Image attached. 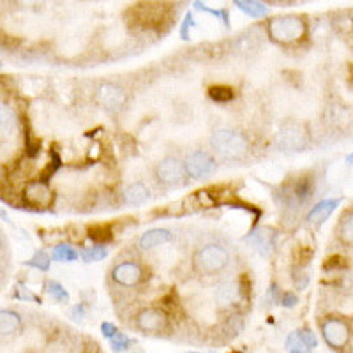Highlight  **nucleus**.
Returning a JSON list of instances; mask_svg holds the SVG:
<instances>
[{
  "mask_svg": "<svg viewBox=\"0 0 353 353\" xmlns=\"http://www.w3.org/2000/svg\"><path fill=\"white\" fill-rule=\"evenodd\" d=\"M320 334L321 339L325 341V345L336 353L346 352L352 346L353 327L343 316L330 314V316L323 318L320 321Z\"/></svg>",
  "mask_w": 353,
  "mask_h": 353,
  "instance_id": "20e7f679",
  "label": "nucleus"
},
{
  "mask_svg": "<svg viewBox=\"0 0 353 353\" xmlns=\"http://www.w3.org/2000/svg\"><path fill=\"white\" fill-rule=\"evenodd\" d=\"M281 304L285 307H295L299 304V297L293 292H285L281 297Z\"/></svg>",
  "mask_w": 353,
  "mask_h": 353,
  "instance_id": "c756f323",
  "label": "nucleus"
},
{
  "mask_svg": "<svg viewBox=\"0 0 353 353\" xmlns=\"http://www.w3.org/2000/svg\"><path fill=\"white\" fill-rule=\"evenodd\" d=\"M106 248L105 245H92V248H85L81 249L80 256L83 258L87 263H92V261H99L103 258H106Z\"/></svg>",
  "mask_w": 353,
  "mask_h": 353,
  "instance_id": "bb28decb",
  "label": "nucleus"
},
{
  "mask_svg": "<svg viewBox=\"0 0 353 353\" xmlns=\"http://www.w3.org/2000/svg\"><path fill=\"white\" fill-rule=\"evenodd\" d=\"M209 143L214 156L219 157L221 161H228V163L244 161L249 154V140L245 138V134L235 131V129H216L210 134Z\"/></svg>",
  "mask_w": 353,
  "mask_h": 353,
  "instance_id": "f257e3e1",
  "label": "nucleus"
},
{
  "mask_svg": "<svg viewBox=\"0 0 353 353\" xmlns=\"http://www.w3.org/2000/svg\"><path fill=\"white\" fill-rule=\"evenodd\" d=\"M230 353H244V352H241V350H233V352H230Z\"/></svg>",
  "mask_w": 353,
  "mask_h": 353,
  "instance_id": "c9c22d12",
  "label": "nucleus"
},
{
  "mask_svg": "<svg viewBox=\"0 0 353 353\" xmlns=\"http://www.w3.org/2000/svg\"><path fill=\"white\" fill-rule=\"evenodd\" d=\"M78 256H80V253L69 244H59L53 248V260L57 261H65L68 263V261H77Z\"/></svg>",
  "mask_w": 353,
  "mask_h": 353,
  "instance_id": "5701e85b",
  "label": "nucleus"
},
{
  "mask_svg": "<svg viewBox=\"0 0 353 353\" xmlns=\"http://www.w3.org/2000/svg\"><path fill=\"white\" fill-rule=\"evenodd\" d=\"M44 292L48 293L53 301L61 302V304H68L69 302L68 290H65L59 281H53V279H50V281L44 283Z\"/></svg>",
  "mask_w": 353,
  "mask_h": 353,
  "instance_id": "412c9836",
  "label": "nucleus"
},
{
  "mask_svg": "<svg viewBox=\"0 0 353 353\" xmlns=\"http://www.w3.org/2000/svg\"><path fill=\"white\" fill-rule=\"evenodd\" d=\"M23 200L32 207H48L53 201V193L44 182H30L23 189Z\"/></svg>",
  "mask_w": 353,
  "mask_h": 353,
  "instance_id": "9b49d317",
  "label": "nucleus"
},
{
  "mask_svg": "<svg viewBox=\"0 0 353 353\" xmlns=\"http://www.w3.org/2000/svg\"><path fill=\"white\" fill-rule=\"evenodd\" d=\"M235 6L251 18H263L269 14V8H267V4H263V2H254V0H235Z\"/></svg>",
  "mask_w": 353,
  "mask_h": 353,
  "instance_id": "aec40b11",
  "label": "nucleus"
},
{
  "mask_svg": "<svg viewBox=\"0 0 353 353\" xmlns=\"http://www.w3.org/2000/svg\"><path fill=\"white\" fill-rule=\"evenodd\" d=\"M341 198H329V200L318 201L313 209L309 210L307 221L311 225H323V223L332 216V212L337 209V205L341 203Z\"/></svg>",
  "mask_w": 353,
  "mask_h": 353,
  "instance_id": "4468645a",
  "label": "nucleus"
},
{
  "mask_svg": "<svg viewBox=\"0 0 353 353\" xmlns=\"http://www.w3.org/2000/svg\"><path fill=\"white\" fill-rule=\"evenodd\" d=\"M285 346H286V352L288 353H313L311 350L305 348V346L302 345L301 339H299L297 330L288 334V337H286V341H285Z\"/></svg>",
  "mask_w": 353,
  "mask_h": 353,
  "instance_id": "cd10ccee",
  "label": "nucleus"
},
{
  "mask_svg": "<svg viewBox=\"0 0 353 353\" xmlns=\"http://www.w3.org/2000/svg\"><path fill=\"white\" fill-rule=\"evenodd\" d=\"M87 232H88V239H90V241H92L96 245H105V244H108V242H112V239H113L112 226L105 225V223L88 226Z\"/></svg>",
  "mask_w": 353,
  "mask_h": 353,
  "instance_id": "6ab92c4d",
  "label": "nucleus"
},
{
  "mask_svg": "<svg viewBox=\"0 0 353 353\" xmlns=\"http://www.w3.org/2000/svg\"><path fill=\"white\" fill-rule=\"evenodd\" d=\"M311 141V132L305 124L299 121L283 122L276 132V145L283 152H302Z\"/></svg>",
  "mask_w": 353,
  "mask_h": 353,
  "instance_id": "39448f33",
  "label": "nucleus"
},
{
  "mask_svg": "<svg viewBox=\"0 0 353 353\" xmlns=\"http://www.w3.org/2000/svg\"><path fill=\"white\" fill-rule=\"evenodd\" d=\"M230 263H232L230 251L217 242H207V244L200 245L191 260L194 274L200 277L221 276L228 269Z\"/></svg>",
  "mask_w": 353,
  "mask_h": 353,
  "instance_id": "f03ea898",
  "label": "nucleus"
},
{
  "mask_svg": "<svg viewBox=\"0 0 353 353\" xmlns=\"http://www.w3.org/2000/svg\"><path fill=\"white\" fill-rule=\"evenodd\" d=\"M17 124V117L12 110L6 105H0V134H9Z\"/></svg>",
  "mask_w": 353,
  "mask_h": 353,
  "instance_id": "4be33fe9",
  "label": "nucleus"
},
{
  "mask_svg": "<svg viewBox=\"0 0 353 353\" xmlns=\"http://www.w3.org/2000/svg\"><path fill=\"white\" fill-rule=\"evenodd\" d=\"M85 313H87V311H85V305L78 304V305H74V309H72V318L81 321L85 318Z\"/></svg>",
  "mask_w": 353,
  "mask_h": 353,
  "instance_id": "473e14b6",
  "label": "nucleus"
},
{
  "mask_svg": "<svg viewBox=\"0 0 353 353\" xmlns=\"http://www.w3.org/2000/svg\"><path fill=\"white\" fill-rule=\"evenodd\" d=\"M188 353H201V352H188Z\"/></svg>",
  "mask_w": 353,
  "mask_h": 353,
  "instance_id": "e433bc0d",
  "label": "nucleus"
},
{
  "mask_svg": "<svg viewBox=\"0 0 353 353\" xmlns=\"http://www.w3.org/2000/svg\"><path fill=\"white\" fill-rule=\"evenodd\" d=\"M185 172H188L189 179H194V181H203V179H209L214 173L217 172V161L207 150L196 149L193 152H189L188 157L184 161Z\"/></svg>",
  "mask_w": 353,
  "mask_h": 353,
  "instance_id": "6e6552de",
  "label": "nucleus"
},
{
  "mask_svg": "<svg viewBox=\"0 0 353 353\" xmlns=\"http://www.w3.org/2000/svg\"><path fill=\"white\" fill-rule=\"evenodd\" d=\"M94 101L103 110L110 113L121 112L128 103V94L124 88L117 83H103L97 87L96 94H94Z\"/></svg>",
  "mask_w": 353,
  "mask_h": 353,
  "instance_id": "1a4fd4ad",
  "label": "nucleus"
},
{
  "mask_svg": "<svg viewBox=\"0 0 353 353\" xmlns=\"http://www.w3.org/2000/svg\"><path fill=\"white\" fill-rule=\"evenodd\" d=\"M194 6H196V8L200 9V11L210 12V14H214V17H217V18H223V20H225V23H228V12H226V11H214V9L207 8V6L200 4V2H196V4H194Z\"/></svg>",
  "mask_w": 353,
  "mask_h": 353,
  "instance_id": "7c9ffc66",
  "label": "nucleus"
},
{
  "mask_svg": "<svg viewBox=\"0 0 353 353\" xmlns=\"http://www.w3.org/2000/svg\"><path fill=\"white\" fill-rule=\"evenodd\" d=\"M25 265H28V267H36V269L43 270V272H46V270H50V265H52V260H50V254L44 253V251H36L34 253V256L30 258V260L25 261Z\"/></svg>",
  "mask_w": 353,
  "mask_h": 353,
  "instance_id": "a878e982",
  "label": "nucleus"
},
{
  "mask_svg": "<svg viewBox=\"0 0 353 353\" xmlns=\"http://www.w3.org/2000/svg\"><path fill=\"white\" fill-rule=\"evenodd\" d=\"M297 334H299V339H301V343L305 346V348H309L311 352H313L314 348H318V336L314 330H311L309 327H304V329L297 330Z\"/></svg>",
  "mask_w": 353,
  "mask_h": 353,
  "instance_id": "c85d7f7f",
  "label": "nucleus"
},
{
  "mask_svg": "<svg viewBox=\"0 0 353 353\" xmlns=\"http://www.w3.org/2000/svg\"><path fill=\"white\" fill-rule=\"evenodd\" d=\"M173 233L170 232L168 228H152V230H147L145 233H141L140 241V248L143 251H150V249H156L159 245H165L172 241Z\"/></svg>",
  "mask_w": 353,
  "mask_h": 353,
  "instance_id": "2eb2a0df",
  "label": "nucleus"
},
{
  "mask_svg": "<svg viewBox=\"0 0 353 353\" xmlns=\"http://www.w3.org/2000/svg\"><path fill=\"white\" fill-rule=\"evenodd\" d=\"M248 241L256 248V251L261 254V256H267V254H270V251L274 249L276 232H274L272 228H269V226H263V228L256 230L253 235H249Z\"/></svg>",
  "mask_w": 353,
  "mask_h": 353,
  "instance_id": "dca6fc26",
  "label": "nucleus"
},
{
  "mask_svg": "<svg viewBox=\"0 0 353 353\" xmlns=\"http://www.w3.org/2000/svg\"><path fill=\"white\" fill-rule=\"evenodd\" d=\"M143 265L138 261H122L112 269V281L124 288H134L145 281Z\"/></svg>",
  "mask_w": 353,
  "mask_h": 353,
  "instance_id": "9d476101",
  "label": "nucleus"
},
{
  "mask_svg": "<svg viewBox=\"0 0 353 353\" xmlns=\"http://www.w3.org/2000/svg\"><path fill=\"white\" fill-rule=\"evenodd\" d=\"M209 96L216 103H230L235 97V90L232 87H226V85H214L209 88Z\"/></svg>",
  "mask_w": 353,
  "mask_h": 353,
  "instance_id": "b1692460",
  "label": "nucleus"
},
{
  "mask_svg": "<svg viewBox=\"0 0 353 353\" xmlns=\"http://www.w3.org/2000/svg\"><path fill=\"white\" fill-rule=\"evenodd\" d=\"M101 332H103V336H105L106 339H112V337H115V334L119 332V329H117L113 323H110V321H105V323H101Z\"/></svg>",
  "mask_w": 353,
  "mask_h": 353,
  "instance_id": "2f4dec72",
  "label": "nucleus"
},
{
  "mask_svg": "<svg viewBox=\"0 0 353 353\" xmlns=\"http://www.w3.org/2000/svg\"><path fill=\"white\" fill-rule=\"evenodd\" d=\"M134 329L145 336H163L170 330V316L165 309L145 307L134 316Z\"/></svg>",
  "mask_w": 353,
  "mask_h": 353,
  "instance_id": "0eeeda50",
  "label": "nucleus"
},
{
  "mask_svg": "<svg viewBox=\"0 0 353 353\" xmlns=\"http://www.w3.org/2000/svg\"><path fill=\"white\" fill-rule=\"evenodd\" d=\"M242 285L239 281H223L216 290V302L221 309H230L241 301Z\"/></svg>",
  "mask_w": 353,
  "mask_h": 353,
  "instance_id": "ddd939ff",
  "label": "nucleus"
},
{
  "mask_svg": "<svg viewBox=\"0 0 353 353\" xmlns=\"http://www.w3.org/2000/svg\"><path fill=\"white\" fill-rule=\"evenodd\" d=\"M23 330V316L12 309H0V339L14 337Z\"/></svg>",
  "mask_w": 353,
  "mask_h": 353,
  "instance_id": "f8f14e48",
  "label": "nucleus"
},
{
  "mask_svg": "<svg viewBox=\"0 0 353 353\" xmlns=\"http://www.w3.org/2000/svg\"><path fill=\"white\" fill-rule=\"evenodd\" d=\"M154 176L163 188H181L188 182L184 161L175 156H166L154 166Z\"/></svg>",
  "mask_w": 353,
  "mask_h": 353,
  "instance_id": "423d86ee",
  "label": "nucleus"
},
{
  "mask_svg": "<svg viewBox=\"0 0 353 353\" xmlns=\"http://www.w3.org/2000/svg\"><path fill=\"white\" fill-rule=\"evenodd\" d=\"M336 235L343 245L353 248V209H348L339 217L336 226Z\"/></svg>",
  "mask_w": 353,
  "mask_h": 353,
  "instance_id": "a211bd4d",
  "label": "nucleus"
},
{
  "mask_svg": "<svg viewBox=\"0 0 353 353\" xmlns=\"http://www.w3.org/2000/svg\"><path fill=\"white\" fill-rule=\"evenodd\" d=\"M267 36L277 44L290 46L297 44L307 36V23L299 14H283L267 21Z\"/></svg>",
  "mask_w": 353,
  "mask_h": 353,
  "instance_id": "7ed1b4c3",
  "label": "nucleus"
},
{
  "mask_svg": "<svg viewBox=\"0 0 353 353\" xmlns=\"http://www.w3.org/2000/svg\"><path fill=\"white\" fill-rule=\"evenodd\" d=\"M4 176H6V168H4V165L0 163V182L4 181Z\"/></svg>",
  "mask_w": 353,
  "mask_h": 353,
  "instance_id": "72a5a7b5",
  "label": "nucleus"
},
{
  "mask_svg": "<svg viewBox=\"0 0 353 353\" xmlns=\"http://www.w3.org/2000/svg\"><path fill=\"white\" fill-rule=\"evenodd\" d=\"M346 163H348V165H350V166H353V152H352V154H350V156H348V157H346Z\"/></svg>",
  "mask_w": 353,
  "mask_h": 353,
  "instance_id": "f704fd0d",
  "label": "nucleus"
},
{
  "mask_svg": "<svg viewBox=\"0 0 353 353\" xmlns=\"http://www.w3.org/2000/svg\"><path fill=\"white\" fill-rule=\"evenodd\" d=\"M122 198H124V203L131 205V207H138V205H143L149 201L150 189L143 182H132L124 189Z\"/></svg>",
  "mask_w": 353,
  "mask_h": 353,
  "instance_id": "f3484780",
  "label": "nucleus"
},
{
  "mask_svg": "<svg viewBox=\"0 0 353 353\" xmlns=\"http://www.w3.org/2000/svg\"><path fill=\"white\" fill-rule=\"evenodd\" d=\"M132 343H134V341H132L131 337H129L128 334L121 332V330L115 334V337H112V339H110V346H112V350L115 353L129 352V350H131V346H132Z\"/></svg>",
  "mask_w": 353,
  "mask_h": 353,
  "instance_id": "393cba45",
  "label": "nucleus"
}]
</instances>
